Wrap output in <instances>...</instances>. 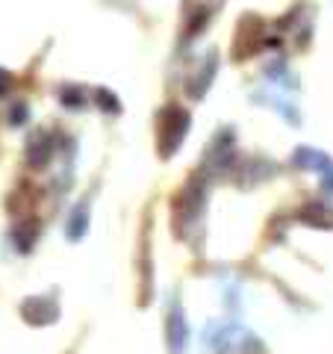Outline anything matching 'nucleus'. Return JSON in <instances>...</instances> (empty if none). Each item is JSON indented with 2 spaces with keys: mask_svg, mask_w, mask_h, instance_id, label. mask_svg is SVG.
Returning <instances> with one entry per match:
<instances>
[{
  "mask_svg": "<svg viewBox=\"0 0 333 354\" xmlns=\"http://www.w3.org/2000/svg\"><path fill=\"white\" fill-rule=\"evenodd\" d=\"M192 130V113L180 104H165L160 106L157 118H153V142H157V153L162 162H169Z\"/></svg>",
  "mask_w": 333,
  "mask_h": 354,
  "instance_id": "f257e3e1",
  "label": "nucleus"
},
{
  "mask_svg": "<svg viewBox=\"0 0 333 354\" xmlns=\"http://www.w3.org/2000/svg\"><path fill=\"white\" fill-rule=\"evenodd\" d=\"M204 207H207V180H204V174L195 171L180 186V192H174L171 198V230L177 239L189 236V227H195Z\"/></svg>",
  "mask_w": 333,
  "mask_h": 354,
  "instance_id": "f03ea898",
  "label": "nucleus"
},
{
  "mask_svg": "<svg viewBox=\"0 0 333 354\" xmlns=\"http://www.w3.org/2000/svg\"><path fill=\"white\" fill-rule=\"evenodd\" d=\"M265 44H274L269 39V24H265V18L257 12H245L236 21V32H233V44H230V59L245 62L251 57H257Z\"/></svg>",
  "mask_w": 333,
  "mask_h": 354,
  "instance_id": "7ed1b4c3",
  "label": "nucleus"
},
{
  "mask_svg": "<svg viewBox=\"0 0 333 354\" xmlns=\"http://www.w3.org/2000/svg\"><path fill=\"white\" fill-rule=\"evenodd\" d=\"M213 15H216V3H213V0H183L180 44H192L207 30V24L213 21Z\"/></svg>",
  "mask_w": 333,
  "mask_h": 354,
  "instance_id": "20e7f679",
  "label": "nucleus"
},
{
  "mask_svg": "<svg viewBox=\"0 0 333 354\" xmlns=\"http://www.w3.org/2000/svg\"><path fill=\"white\" fill-rule=\"evenodd\" d=\"M57 157V136L44 127H36L24 142V162L32 171H44Z\"/></svg>",
  "mask_w": 333,
  "mask_h": 354,
  "instance_id": "39448f33",
  "label": "nucleus"
},
{
  "mask_svg": "<svg viewBox=\"0 0 333 354\" xmlns=\"http://www.w3.org/2000/svg\"><path fill=\"white\" fill-rule=\"evenodd\" d=\"M221 53L216 50V48H209L207 50V57L201 59V65L186 77V97L189 101H204L207 97V92H209V86H213V80L218 77V65H221Z\"/></svg>",
  "mask_w": 333,
  "mask_h": 354,
  "instance_id": "423d86ee",
  "label": "nucleus"
},
{
  "mask_svg": "<svg viewBox=\"0 0 333 354\" xmlns=\"http://www.w3.org/2000/svg\"><path fill=\"white\" fill-rule=\"evenodd\" d=\"M21 319L32 328H48L59 319V301L53 295H27L18 307Z\"/></svg>",
  "mask_w": 333,
  "mask_h": 354,
  "instance_id": "0eeeda50",
  "label": "nucleus"
},
{
  "mask_svg": "<svg viewBox=\"0 0 333 354\" xmlns=\"http://www.w3.org/2000/svg\"><path fill=\"white\" fill-rule=\"evenodd\" d=\"M189 342V322L183 316L180 301L171 304L169 316H165V346H169V354H183Z\"/></svg>",
  "mask_w": 333,
  "mask_h": 354,
  "instance_id": "6e6552de",
  "label": "nucleus"
},
{
  "mask_svg": "<svg viewBox=\"0 0 333 354\" xmlns=\"http://www.w3.org/2000/svg\"><path fill=\"white\" fill-rule=\"evenodd\" d=\"M292 165L295 169H316V171H321V183L333 192V160L327 157V153H321L316 148H295Z\"/></svg>",
  "mask_w": 333,
  "mask_h": 354,
  "instance_id": "1a4fd4ad",
  "label": "nucleus"
},
{
  "mask_svg": "<svg viewBox=\"0 0 333 354\" xmlns=\"http://www.w3.org/2000/svg\"><path fill=\"white\" fill-rule=\"evenodd\" d=\"M298 221H304L307 227H318V230H333V207L325 201H307L301 209L295 213Z\"/></svg>",
  "mask_w": 333,
  "mask_h": 354,
  "instance_id": "9d476101",
  "label": "nucleus"
},
{
  "mask_svg": "<svg viewBox=\"0 0 333 354\" xmlns=\"http://www.w3.org/2000/svg\"><path fill=\"white\" fill-rule=\"evenodd\" d=\"M41 234V221L32 218V216H24L18 221V225H12V230H9V239H12V245L21 251V254H30L32 245H36V239Z\"/></svg>",
  "mask_w": 333,
  "mask_h": 354,
  "instance_id": "9b49d317",
  "label": "nucleus"
},
{
  "mask_svg": "<svg viewBox=\"0 0 333 354\" xmlns=\"http://www.w3.org/2000/svg\"><path fill=\"white\" fill-rule=\"evenodd\" d=\"M88 218H92V201H80L71 209L68 225H65V236H68V242H83V236L88 234Z\"/></svg>",
  "mask_w": 333,
  "mask_h": 354,
  "instance_id": "f8f14e48",
  "label": "nucleus"
},
{
  "mask_svg": "<svg viewBox=\"0 0 333 354\" xmlns=\"http://www.w3.org/2000/svg\"><path fill=\"white\" fill-rule=\"evenodd\" d=\"M148 248H151V225H148V213H145V227H142V307L151 301V263H148Z\"/></svg>",
  "mask_w": 333,
  "mask_h": 354,
  "instance_id": "ddd939ff",
  "label": "nucleus"
},
{
  "mask_svg": "<svg viewBox=\"0 0 333 354\" xmlns=\"http://www.w3.org/2000/svg\"><path fill=\"white\" fill-rule=\"evenodd\" d=\"M92 97H95V106L101 109V113H106V115H121L124 113V104H121V97L113 92V88L97 86Z\"/></svg>",
  "mask_w": 333,
  "mask_h": 354,
  "instance_id": "4468645a",
  "label": "nucleus"
},
{
  "mask_svg": "<svg viewBox=\"0 0 333 354\" xmlns=\"http://www.w3.org/2000/svg\"><path fill=\"white\" fill-rule=\"evenodd\" d=\"M57 97H59V104L65 109H86V92H83V86H77V83H62L57 88Z\"/></svg>",
  "mask_w": 333,
  "mask_h": 354,
  "instance_id": "2eb2a0df",
  "label": "nucleus"
},
{
  "mask_svg": "<svg viewBox=\"0 0 333 354\" xmlns=\"http://www.w3.org/2000/svg\"><path fill=\"white\" fill-rule=\"evenodd\" d=\"M27 115H30L27 104H12V109H9V124H12V127L27 124Z\"/></svg>",
  "mask_w": 333,
  "mask_h": 354,
  "instance_id": "dca6fc26",
  "label": "nucleus"
},
{
  "mask_svg": "<svg viewBox=\"0 0 333 354\" xmlns=\"http://www.w3.org/2000/svg\"><path fill=\"white\" fill-rule=\"evenodd\" d=\"M12 86H15V74L0 68V97H6L9 92H12Z\"/></svg>",
  "mask_w": 333,
  "mask_h": 354,
  "instance_id": "f3484780",
  "label": "nucleus"
}]
</instances>
